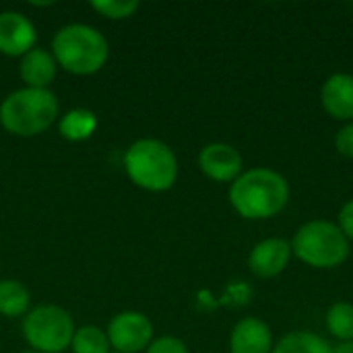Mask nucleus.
I'll use <instances>...</instances> for the list:
<instances>
[{
    "label": "nucleus",
    "instance_id": "f257e3e1",
    "mask_svg": "<svg viewBox=\"0 0 353 353\" xmlns=\"http://www.w3.org/2000/svg\"><path fill=\"white\" fill-rule=\"evenodd\" d=\"M292 190L283 174L271 168L244 170L228 190L232 209L250 221H267L277 217L290 203Z\"/></svg>",
    "mask_w": 353,
    "mask_h": 353
},
{
    "label": "nucleus",
    "instance_id": "f03ea898",
    "mask_svg": "<svg viewBox=\"0 0 353 353\" xmlns=\"http://www.w3.org/2000/svg\"><path fill=\"white\" fill-rule=\"evenodd\" d=\"M50 52L58 68L74 77H89L105 66L110 43L93 25L68 23L54 33Z\"/></svg>",
    "mask_w": 353,
    "mask_h": 353
},
{
    "label": "nucleus",
    "instance_id": "7ed1b4c3",
    "mask_svg": "<svg viewBox=\"0 0 353 353\" xmlns=\"http://www.w3.org/2000/svg\"><path fill=\"white\" fill-rule=\"evenodd\" d=\"M60 116V103L52 89L21 87L0 101V126L21 139L43 134Z\"/></svg>",
    "mask_w": 353,
    "mask_h": 353
},
{
    "label": "nucleus",
    "instance_id": "20e7f679",
    "mask_svg": "<svg viewBox=\"0 0 353 353\" xmlns=\"http://www.w3.org/2000/svg\"><path fill=\"white\" fill-rule=\"evenodd\" d=\"M128 180L147 192H165L178 180V157L159 139H139L124 151L122 159Z\"/></svg>",
    "mask_w": 353,
    "mask_h": 353
},
{
    "label": "nucleus",
    "instance_id": "39448f33",
    "mask_svg": "<svg viewBox=\"0 0 353 353\" xmlns=\"http://www.w3.org/2000/svg\"><path fill=\"white\" fill-rule=\"evenodd\" d=\"M292 254L310 269L331 271L352 254V242L341 228L329 219H312L302 223L292 238Z\"/></svg>",
    "mask_w": 353,
    "mask_h": 353
},
{
    "label": "nucleus",
    "instance_id": "423d86ee",
    "mask_svg": "<svg viewBox=\"0 0 353 353\" xmlns=\"http://www.w3.org/2000/svg\"><path fill=\"white\" fill-rule=\"evenodd\" d=\"M74 329L77 327L70 312L56 304L33 306L21 323L27 345L39 353L66 352L70 347Z\"/></svg>",
    "mask_w": 353,
    "mask_h": 353
},
{
    "label": "nucleus",
    "instance_id": "0eeeda50",
    "mask_svg": "<svg viewBox=\"0 0 353 353\" xmlns=\"http://www.w3.org/2000/svg\"><path fill=\"white\" fill-rule=\"evenodd\" d=\"M105 333L116 353H141L153 341V323L139 310H124L108 323Z\"/></svg>",
    "mask_w": 353,
    "mask_h": 353
},
{
    "label": "nucleus",
    "instance_id": "6e6552de",
    "mask_svg": "<svg viewBox=\"0 0 353 353\" xmlns=\"http://www.w3.org/2000/svg\"><path fill=\"white\" fill-rule=\"evenodd\" d=\"M199 170L213 182L232 184L244 172L242 153L230 143H209L199 151Z\"/></svg>",
    "mask_w": 353,
    "mask_h": 353
},
{
    "label": "nucleus",
    "instance_id": "1a4fd4ad",
    "mask_svg": "<svg viewBox=\"0 0 353 353\" xmlns=\"http://www.w3.org/2000/svg\"><path fill=\"white\" fill-rule=\"evenodd\" d=\"M37 29L33 21L19 10L0 12V54L8 58H23L35 48Z\"/></svg>",
    "mask_w": 353,
    "mask_h": 353
},
{
    "label": "nucleus",
    "instance_id": "9d476101",
    "mask_svg": "<svg viewBox=\"0 0 353 353\" xmlns=\"http://www.w3.org/2000/svg\"><path fill=\"white\" fill-rule=\"evenodd\" d=\"M292 244L285 238H265L248 254V269L259 279L279 277L292 261Z\"/></svg>",
    "mask_w": 353,
    "mask_h": 353
},
{
    "label": "nucleus",
    "instance_id": "9b49d317",
    "mask_svg": "<svg viewBox=\"0 0 353 353\" xmlns=\"http://www.w3.org/2000/svg\"><path fill=\"white\" fill-rule=\"evenodd\" d=\"M271 327L256 316L240 319L230 333V353H273Z\"/></svg>",
    "mask_w": 353,
    "mask_h": 353
},
{
    "label": "nucleus",
    "instance_id": "f8f14e48",
    "mask_svg": "<svg viewBox=\"0 0 353 353\" xmlns=\"http://www.w3.org/2000/svg\"><path fill=\"white\" fill-rule=\"evenodd\" d=\"M323 110L339 122H353V74L335 72L321 87Z\"/></svg>",
    "mask_w": 353,
    "mask_h": 353
},
{
    "label": "nucleus",
    "instance_id": "ddd939ff",
    "mask_svg": "<svg viewBox=\"0 0 353 353\" xmlns=\"http://www.w3.org/2000/svg\"><path fill=\"white\" fill-rule=\"evenodd\" d=\"M58 64L50 50L35 46L23 58H19V77L25 87L31 89H50L52 81L56 79Z\"/></svg>",
    "mask_w": 353,
    "mask_h": 353
},
{
    "label": "nucleus",
    "instance_id": "4468645a",
    "mask_svg": "<svg viewBox=\"0 0 353 353\" xmlns=\"http://www.w3.org/2000/svg\"><path fill=\"white\" fill-rule=\"evenodd\" d=\"M97 126H99V120H97L95 112L87 110V108H72L66 114H62L58 120L60 137L70 143H81V141L91 139L95 134Z\"/></svg>",
    "mask_w": 353,
    "mask_h": 353
},
{
    "label": "nucleus",
    "instance_id": "2eb2a0df",
    "mask_svg": "<svg viewBox=\"0 0 353 353\" xmlns=\"http://www.w3.org/2000/svg\"><path fill=\"white\" fill-rule=\"evenodd\" d=\"M31 310V294L17 279H0V316L23 319Z\"/></svg>",
    "mask_w": 353,
    "mask_h": 353
},
{
    "label": "nucleus",
    "instance_id": "dca6fc26",
    "mask_svg": "<svg viewBox=\"0 0 353 353\" xmlns=\"http://www.w3.org/2000/svg\"><path fill=\"white\" fill-rule=\"evenodd\" d=\"M273 353H333V345L312 331H292L283 335Z\"/></svg>",
    "mask_w": 353,
    "mask_h": 353
},
{
    "label": "nucleus",
    "instance_id": "f3484780",
    "mask_svg": "<svg viewBox=\"0 0 353 353\" xmlns=\"http://www.w3.org/2000/svg\"><path fill=\"white\" fill-rule=\"evenodd\" d=\"M70 350L72 353H112V345L105 329H99L95 325H83L74 329Z\"/></svg>",
    "mask_w": 353,
    "mask_h": 353
},
{
    "label": "nucleus",
    "instance_id": "a211bd4d",
    "mask_svg": "<svg viewBox=\"0 0 353 353\" xmlns=\"http://www.w3.org/2000/svg\"><path fill=\"white\" fill-rule=\"evenodd\" d=\"M325 327L339 343L353 341V304L350 302L331 304L325 314Z\"/></svg>",
    "mask_w": 353,
    "mask_h": 353
},
{
    "label": "nucleus",
    "instance_id": "6ab92c4d",
    "mask_svg": "<svg viewBox=\"0 0 353 353\" xmlns=\"http://www.w3.org/2000/svg\"><path fill=\"white\" fill-rule=\"evenodd\" d=\"M139 0H93L91 8L110 21H124L130 19L139 10Z\"/></svg>",
    "mask_w": 353,
    "mask_h": 353
},
{
    "label": "nucleus",
    "instance_id": "aec40b11",
    "mask_svg": "<svg viewBox=\"0 0 353 353\" xmlns=\"http://www.w3.org/2000/svg\"><path fill=\"white\" fill-rule=\"evenodd\" d=\"M145 353H190L186 343L174 335H163L151 341V345L145 350Z\"/></svg>",
    "mask_w": 353,
    "mask_h": 353
},
{
    "label": "nucleus",
    "instance_id": "412c9836",
    "mask_svg": "<svg viewBox=\"0 0 353 353\" xmlns=\"http://www.w3.org/2000/svg\"><path fill=\"white\" fill-rule=\"evenodd\" d=\"M333 145L337 149L339 155L353 159V122L343 124L337 132H335V139H333Z\"/></svg>",
    "mask_w": 353,
    "mask_h": 353
},
{
    "label": "nucleus",
    "instance_id": "4be33fe9",
    "mask_svg": "<svg viewBox=\"0 0 353 353\" xmlns=\"http://www.w3.org/2000/svg\"><path fill=\"white\" fill-rule=\"evenodd\" d=\"M337 225L341 228V232L345 234V238H347L350 242H353V199H350V201L341 207Z\"/></svg>",
    "mask_w": 353,
    "mask_h": 353
},
{
    "label": "nucleus",
    "instance_id": "5701e85b",
    "mask_svg": "<svg viewBox=\"0 0 353 353\" xmlns=\"http://www.w3.org/2000/svg\"><path fill=\"white\" fill-rule=\"evenodd\" d=\"M333 353H353V341H343L333 345Z\"/></svg>",
    "mask_w": 353,
    "mask_h": 353
},
{
    "label": "nucleus",
    "instance_id": "b1692460",
    "mask_svg": "<svg viewBox=\"0 0 353 353\" xmlns=\"http://www.w3.org/2000/svg\"><path fill=\"white\" fill-rule=\"evenodd\" d=\"M21 353H39V352H33V350H27V352H21Z\"/></svg>",
    "mask_w": 353,
    "mask_h": 353
},
{
    "label": "nucleus",
    "instance_id": "393cba45",
    "mask_svg": "<svg viewBox=\"0 0 353 353\" xmlns=\"http://www.w3.org/2000/svg\"><path fill=\"white\" fill-rule=\"evenodd\" d=\"M114 353H116V352H114Z\"/></svg>",
    "mask_w": 353,
    "mask_h": 353
}]
</instances>
